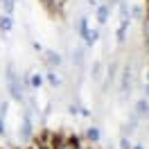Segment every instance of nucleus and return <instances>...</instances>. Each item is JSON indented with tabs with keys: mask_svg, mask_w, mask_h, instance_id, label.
<instances>
[{
	"mask_svg": "<svg viewBox=\"0 0 149 149\" xmlns=\"http://www.w3.org/2000/svg\"><path fill=\"white\" fill-rule=\"evenodd\" d=\"M20 136L27 140L32 138V111H25V115H23V129H20Z\"/></svg>",
	"mask_w": 149,
	"mask_h": 149,
	"instance_id": "f257e3e1",
	"label": "nucleus"
},
{
	"mask_svg": "<svg viewBox=\"0 0 149 149\" xmlns=\"http://www.w3.org/2000/svg\"><path fill=\"white\" fill-rule=\"evenodd\" d=\"M93 79H95V81L102 79V63H95L93 65Z\"/></svg>",
	"mask_w": 149,
	"mask_h": 149,
	"instance_id": "0eeeda50",
	"label": "nucleus"
},
{
	"mask_svg": "<svg viewBox=\"0 0 149 149\" xmlns=\"http://www.w3.org/2000/svg\"><path fill=\"white\" fill-rule=\"evenodd\" d=\"M120 149H133V147H131V142H129V138H127V136H122V138H120Z\"/></svg>",
	"mask_w": 149,
	"mask_h": 149,
	"instance_id": "1a4fd4ad",
	"label": "nucleus"
},
{
	"mask_svg": "<svg viewBox=\"0 0 149 149\" xmlns=\"http://www.w3.org/2000/svg\"><path fill=\"white\" fill-rule=\"evenodd\" d=\"M0 133H5V120L0 118Z\"/></svg>",
	"mask_w": 149,
	"mask_h": 149,
	"instance_id": "f8f14e48",
	"label": "nucleus"
},
{
	"mask_svg": "<svg viewBox=\"0 0 149 149\" xmlns=\"http://www.w3.org/2000/svg\"><path fill=\"white\" fill-rule=\"evenodd\" d=\"M120 91H122V95L131 93V70H129V68H124V72H122V79H120Z\"/></svg>",
	"mask_w": 149,
	"mask_h": 149,
	"instance_id": "f03ea898",
	"label": "nucleus"
},
{
	"mask_svg": "<svg viewBox=\"0 0 149 149\" xmlns=\"http://www.w3.org/2000/svg\"><path fill=\"white\" fill-rule=\"evenodd\" d=\"M47 79H50V84H52V86H56V84H59V77H56L54 72H50V74H47Z\"/></svg>",
	"mask_w": 149,
	"mask_h": 149,
	"instance_id": "9d476101",
	"label": "nucleus"
},
{
	"mask_svg": "<svg viewBox=\"0 0 149 149\" xmlns=\"http://www.w3.org/2000/svg\"><path fill=\"white\" fill-rule=\"evenodd\" d=\"M29 84H32V88H38V86L43 84V79H41V74H32V79H29Z\"/></svg>",
	"mask_w": 149,
	"mask_h": 149,
	"instance_id": "6e6552de",
	"label": "nucleus"
},
{
	"mask_svg": "<svg viewBox=\"0 0 149 149\" xmlns=\"http://www.w3.org/2000/svg\"><path fill=\"white\" fill-rule=\"evenodd\" d=\"M147 111H149V104H147V100H140L138 104H136V111H133V118H142V115H147Z\"/></svg>",
	"mask_w": 149,
	"mask_h": 149,
	"instance_id": "7ed1b4c3",
	"label": "nucleus"
},
{
	"mask_svg": "<svg viewBox=\"0 0 149 149\" xmlns=\"http://www.w3.org/2000/svg\"><path fill=\"white\" fill-rule=\"evenodd\" d=\"M47 63H50V65H59V63H61V56L54 54V52H50V54H47Z\"/></svg>",
	"mask_w": 149,
	"mask_h": 149,
	"instance_id": "423d86ee",
	"label": "nucleus"
},
{
	"mask_svg": "<svg viewBox=\"0 0 149 149\" xmlns=\"http://www.w3.org/2000/svg\"><path fill=\"white\" fill-rule=\"evenodd\" d=\"M86 138L93 140V142H97V140H100V129H97V127H91V129L86 131Z\"/></svg>",
	"mask_w": 149,
	"mask_h": 149,
	"instance_id": "20e7f679",
	"label": "nucleus"
},
{
	"mask_svg": "<svg viewBox=\"0 0 149 149\" xmlns=\"http://www.w3.org/2000/svg\"><path fill=\"white\" fill-rule=\"evenodd\" d=\"M97 16H100V23H104V20H106V7H102V9H100V14H97Z\"/></svg>",
	"mask_w": 149,
	"mask_h": 149,
	"instance_id": "9b49d317",
	"label": "nucleus"
},
{
	"mask_svg": "<svg viewBox=\"0 0 149 149\" xmlns=\"http://www.w3.org/2000/svg\"><path fill=\"white\" fill-rule=\"evenodd\" d=\"M136 149H142V147H136Z\"/></svg>",
	"mask_w": 149,
	"mask_h": 149,
	"instance_id": "ddd939ff",
	"label": "nucleus"
},
{
	"mask_svg": "<svg viewBox=\"0 0 149 149\" xmlns=\"http://www.w3.org/2000/svg\"><path fill=\"white\" fill-rule=\"evenodd\" d=\"M11 25H14V23H11V18H9V16L0 18V29H2V32H9V29H11Z\"/></svg>",
	"mask_w": 149,
	"mask_h": 149,
	"instance_id": "39448f33",
	"label": "nucleus"
}]
</instances>
